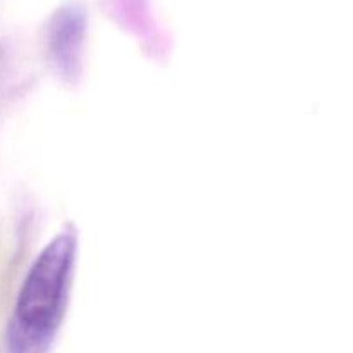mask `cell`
<instances>
[{
    "instance_id": "cell-1",
    "label": "cell",
    "mask_w": 353,
    "mask_h": 353,
    "mask_svg": "<svg viewBox=\"0 0 353 353\" xmlns=\"http://www.w3.org/2000/svg\"><path fill=\"white\" fill-rule=\"evenodd\" d=\"M78 240L71 228L57 234L26 272L7 330V353H47L65 317Z\"/></svg>"
}]
</instances>
